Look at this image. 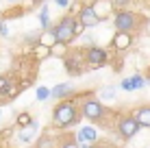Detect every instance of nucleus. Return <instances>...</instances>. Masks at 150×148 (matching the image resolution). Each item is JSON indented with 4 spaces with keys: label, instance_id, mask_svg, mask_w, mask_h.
<instances>
[{
    "label": "nucleus",
    "instance_id": "nucleus-1",
    "mask_svg": "<svg viewBox=\"0 0 150 148\" xmlns=\"http://www.w3.org/2000/svg\"><path fill=\"white\" fill-rule=\"evenodd\" d=\"M85 26L79 22V18H74V15H65V18H61L59 22L54 24L52 28H50V33H52V39L57 44H72L76 39V35H81Z\"/></svg>",
    "mask_w": 150,
    "mask_h": 148
},
{
    "label": "nucleus",
    "instance_id": "nucleus-2",
    "mask_svg": "<svg viewBox=\"0 0 150 148\" xmlns=\"http://www.w3.org/2000/svg\"><path fill=\"white\" fill-rule=\"evenodd\" d=\"M79 115L83 113L74 100H61L52 109V124L57 129H70V126L79 124Z\"/></svg>",
    "mask_w": 150,
    "mask_h": 148
},
{
    "label": "nucleus",
    "instance_id": "nucleus-3",
    "mask_svg": "<svg viewBox=\"0 0 150 148\" xmlns=\"http://www.w3.org/2000/svg\"><path fill=\"white\" fill-rule=\"evenodd\" d=\"M105 105H102V100L100 98H85L81 103V113H83V118H87L89 122H98V120H102V115H105Z\"/></svg>",
    "mask_w": 150,
    "mask_h": 148
},
{
    "label": "nucleus",
    "instance_id": "nucleus-4",
    "mask_svg": "<svg viewBox=\"0 0 150 148\" xmlns=\"http://www.w3.org/2000/svg\"><path fill=\"white\" fill-rule=\"evenodd\" d=\"M139 129H142V124L137 122L135 115H122L120 120H117V133H120L122 140H133L137 133H139Z\"/></svg>",
    "mask_w": 150,
    "mask_h": 148
},
{
    "label": "nucleus",
    "instance_id": "nucleus-5",
    "mask_svg": "<svg viewBox=\"0 0 150 148\" xmlns=\"http://www.w3.org/2000/svg\"><path fill=\"white\" fill-rule=\"evenodd\" d=\"M113 26L115 30H120V33H133L139 24H137V15L131 13V11H117L115 18H113Z\"/></svg>",
    "mask_w": 150,
    "mask_h": 148
},
{
    "label": "nucleus",
    "instance_id": "nucleus-6",
    "mask_svg": "<svg viewBox=\"0 0 150 148\" xmlns=\"http://www.w3.org/2000/svg\"><path fill=\"white\" fill-rule=\"evenodd\" d=\"M107 59H109V55H107V50L100 48V46H89V48H85V61L89 65H94V68L105 65Z\"/></svg>",
    "mask_w": 150,
    "mask_h": 148
},
{
    "label": "nucleus",
    "instance_id": "nucleus-7",
    "mask_svg": "<svg viewBox=\"0 0 150 148\" xmlns=\"http://www.w3.org/2000/svg\"><path fill=\"white\" fill-rule=\"evenodd\" d=\"M83 55H79L76 50H72V52L65 55V59H63V65H65V70H68V74L72 76H76V74H81L83 72Z\"/></svg>",
    "mask_w": 150,
    "mask_h": 148
},
{
    "label": "nucleus",
    "instance_id": "nucleus-8",
    "mask_svg": "<svg viewBox=\"0 0 150 148\" xmlns=\"http://www.w3.org/2000/svg\"><path fill=\"white\" fill-rule=\"evenodd\" d=\"M100 20H102V18L96 13L94 7H83L81 11H79V22H81L85 28H94L96 24H100Z\"/></svg>",
    "mask_w": 150,
    "mask_h": 148
},
{
    "label": "nucleus",
    "instance_id": "nucleus-9",
    "mask_svg": "<svg viewBox=\"0 0 150 148\" xmlns=\"http://www.w3.org/2000/svg\"><path fill=\"white\" fill-rule=\"evenodd\" d=\"M131 44H133V35L131 33H120V30H117V33L113 35V39H111L113 50H117V52L128 50V48H131Z\"/></svg>",
    "mask_w": 150,
    "mask_h": 148
},
{
    "label": "nucleus",
    "instance_id": "nucleus-10",
    "mask_svg": "<svg viewBox=\"0 0 150 148\" xmlns=\"http://www.w3.org/2000/svg\"><path fill=\"white\" fill-rule=\"evenodd\" d=\"M18 94V85L11 76H0V98H13Z\"/></svg>",
    "mask_w": 150,
    "mask_h": 148
},
{
    "label": "nucleus",
    "instance_id": "nucleus-11",
    "mask_svg": "<svg viewBox=\"0 0 150 148\" xmlns=\"http://www.w3.org/2000/svg\"><path fill=\"white\" fill-rule=\"evenodd\" d=\"M144 85H146V79H144L142 74L128 76V79L122 81V89H124V91H137V89H142Z\"/></svg>",
    "mask_w": 150,
    "mask_h": 148
},
{
    "label": "nucleus",
    "instance_id": "nucleus-12",
    "mask_svg": "<svg viewBox=\"0 0 150 148\" xmlns=\"http://www.w3.org/2000/svg\"><path fill=\"white\" fill-rule=\"evenodd\" d=\"M98 140V133L94 126H83V129H79V133H76V142L79 144H91V142Z\"/></svg>",
    "mask_w": 150,
    "mask_h": 148
},
{
    "label": "nucleus",
    "instance_id": "nucleus-13",
    "mask_svg": "<svg viewBox=\"0 0 150 148\" xmlns=\"http://www.w3.org/2000/svg\"><path fill=\"white\" fill-rule=\"evenodd\" d=\"M72 85L70 83H59V85H54L52 87V98L57 100H68V96H72Z\"/></svg>",
    "mask_w": 150,
    "mask_h": 148
},
{
    "label": "nucleus",
    "instance_id": "nucleus-14",
    "mask_svg": "<svg viewBox=\"0 0 150 148\" xmlns=\"http://www.w3.org/2000/svg\"><path fill=\"white\" fill-rule=\"evenodd\" d=\"M137 118V122L142 124V129H150V105H146V107H139V109L133 113Z\"/></svg>",
    "mask_w": 150,
    "mask_h": 148
},
{
    "label": "nucleus",
    "instance_id": "nucleus-15",
    "mask_svg": "<svg viewBox=\"0 0 150 148\" xmlns=\"http://www.w3.org/2000/svg\"><path fill=\"white\" fill-rule=\"evenodd\" d=\"M37 126H39V124L33 120V124H30L26 131H22V135H20V142H24V144H30V142H33V133L37 131Z\"/></svg>",
    "mask_w": 150,
    "mask_h": 148
},
{
    "label": "nucleus",
    "instance_id": "nucleus-16",
    "mask_svg": "<svg viewBox=\"0 0 150 148\" xmlns=\"http://www.w3.org/2000/svg\"><path fill=\"white\" fill-rule=\"evenodd\" d=\"M39 24H41V28H44V33H48L50 30V18H48V7H41V11H39Z\"/></svg>",
    "mask_w": 150,
    "mask_h": 148
},
{
    "label": "nucleus",
    "instance_id": "nucleus-17",
    "mask_svg": "<svg viewBox=\"0 0 150 148\" xmlns=\"http://www.w3.org/2000/svg\"><path fill=\"white\" fill-rule=\"evenodd\" d=\"M59 148H81V144L76 142V135H65V140L59 144Z\"/></svg>",
    "mask_w": 150,
    "mask_h": 148
},
{
    "label": "nucleus",
    "instance_id": "nucleus-18",
    "mask_svg": "<svg viewBox=\"0 0 150 148\" xmlns=\"http://www.w3.org/2000/svg\"><path fill=\"white\" fill-rule=\"evenodd\" d=\"M35 96H37V100H46V98H50V96H52V89H48L46 85H41V87H37Z\"/></svg>",
    "mask_w": 150,
    "mask_h": 148
},
{
    "label": "nucleus",
    "instance_id": "nucleus-19",
    "mask_svg": "<svg viewBox=\"0 0 150 148\" xmlns=\"http://www.w3.org/2000/svg\"><path fill=\"white\" fill-rule=\"evenodd\" d=\"M30 124H33L30 113H20L18 115V126H22V129H24V126H30Z\"/></svg>",
    "mask_w": 150,
    "mask_h": 148
},
{
    "label": "nucleus",
    "instance_id": "nucleus-20",
    "mask_svg": "<svg viewBox=\"0 0 150 148\" xmlns=\"http://www.w3.org/2000/svg\"><path fill=\"white\" fill-rule=\"evenodd\" d=\"M111 98H115V87H107V89H102L100 100H111Z\"/></svg>",
    "mask_w": 150,
    "mask_h": 148
},
{
    "label": "nucleus",
    "instance_id": "nucleus-21",
    "mask_svg": "<svg viewBox=\"0 0 150 148\" xmlns=\"http://www.w3.org/2000/svg\"><path fill=\"white\" fill-rule=\"evenodd\" d=\"M59 55L61 57L65 55V44H54L52 46V57H59Z\"/></svg>",
    "mask_w": 150,
    "mask_h": 148
},
{
    "label": "nucleus",
    "instance_id": "nucleus-22",
    "mask_svg": "<svg viewBox=\"0 0 150 148\" xmlns=\"http://www.w3.org/2000/svg\"><path fill=\"white\" fill-rule=\"evenodd\" d=\"M128 2H131V0H113V7H115V9H120V11H122V7H126Z\"/></svg>",
    "mask_w": 150,
    "mask_h": 148
},
{
    "label": "nucleus",
    "instance_id": "nucleus-23",
    "mask_svg": "<svg viewBox=\"0 0 150 148\" xmlns=\"http://www.w3.org/2000/svg\"><path fill=\"white\" fill-rule=\"evenodd\" d=\"M0 35H9V28H7L4 22H0Z\"/></svg>",
    "mask_w": 150,
    "mask_h": 148
},
{
    "label": "nucleus",
    "instance_id": "nucleus-24",
    "mask_svg": "<svg viewBox=\"0 0 150 148\" xmlns=\"http://www.w3.org/2000/svg\"><path fill=\"white\" fill-rule=\"evenodd\" d=\"M54 2L59 4V7H68V4H70V0H54Z\"/></svg>",
    "mask_w": 150,
    "mask_h": 148
},
{
    "label": "nucleus",
    "instance_id": "nucleus-25",
    "mask_svg": "<svg viewBox=\"0 0 150 148\" xmlns=\"http://www.w3.org/2000/svg\"><path fill=\"white\" fill-rule=\"evenodd\" d=\"M81 148H91L89 144H81Z\"/></svg>",
    "mask_w": 150,
    "mask_h": 148
},
{
    "label": "nucleus",
    "instance_id": "nucleus-26",
    "mask_svg": "<svg viewBox=\"0 0 150 148\" xmlns=\"http://www.w3.org/2000/svg\"><path fill=\"white\" fill-rule=\"evenodd\" d=\"M0 122H2V111H0Z\"/></svg>",
    "mask_w": 150,
    "mask_h": 148
}]
</instances>
